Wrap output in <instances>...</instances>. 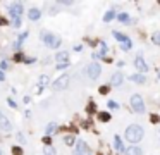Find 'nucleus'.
Listing matches in <instances>:
<instances>
[{
    "instance_id": "f257e3e1",
    "label": "nucleus",
    "mask_w": 160,
    "mask_h": 155,
    "mask_svg": "<svg viewBox=\"0 0 160 155\" xmlns=\"http://www.w3.org/2000/svg\"><path fill=\"white\" fill-rule=\"evenodd\" d=\"M145 136V131L141 126H138V124H133V126H129L128 129H126V140H128L129 143H138V141H141Z\"/></svg>"
},
{
    "instance_id": "f03ea898",
    "label": "nucleus",
    "mask_w": 160,
    "mask_h": 155,
    "mask_svg": "<svg viewBox=\"0 0 160 155\" xmlns=\"http://www.w3.org/2000/svg\"><path fill=\"white\" fill-rule=\"evenodd\" d=\"M42 40L47 47H52V48H57L60 45V38L52 35V33H48V31H42Z\"/></svg>"
},
{
    "instance_id": "7ed1b4c3",
    "label": "nucleus",
    "mask_w": 160,
    "mask_h": 155,
    "mask_svg": "<svg viewBox=\"0 0 160 155\" xmlns=\"http://www.w3.org/2000/svg\"><path fill=\"white\" fill-rule=\"evenodd\" d=\"M129 103H131V109H133L136 114H143L145 112V103H143L141 95H133L131 100H129Z\"/></svg>"
},
{
    "instance_id": "20e7f679",
    "label": "nucleus",
    "mask_w": 160,
    "mask_h": 155,
    "mask_svg": "<svg viewBox=\"0 0 160 155\" xmlns=\"http://www.w3.org/2000/svg\"><path fill=\"white\" fill-rule=\"evenodd\" d=\"M69 81H71V78H69L67 74L60 76L57 81H53V83H52V90H53V91H62V90H65V88L69 86Z\"/></svg>"
},
{
    "instance_id": "39448f33",
    "label": "nucleus",
    "mask_w": 160,
    "mask_h": 155,
    "mask_svg": "<svg viewBox=\"0 0 160 155\" xmlns=\"http://www.w3.org/2000/svg\"><path fill=\"white\" fill-rule=\"evenodd\" d=\"M74 155H91V150H90V147L86 145V141H83V140H78V143H76V150H74Z\"/></svg>"
},
{
    "instance_id": "423d86ee",
    "label": "nucleus",
    "mask_w": 160,
    "mask_h": 155,
    "mask_svg": "<svg viewBox=\"0 0 160 155\" xmlns=\"http://www.w3.org/2000/svg\"><path fill=\"white\" fill-rule=\"evenodd\" d=\"M100 72H102V67H100V64H96V62H93V64H90L86 67V74H88V78H91V79H96V78L100 76Z\"/></svg>"
},
{
    "instance_id": "0eeeda50",
    "label": "nucleus",
    "mask_w": 160,
    "mask_h": 155,
    "mask_svg": "<svg viewBox=\"0 0 160 155\" xmlns=\"http://www.w3.org/2000/svg\"><path fill=\"white\" fill-rule=\"evenodd\" d=\"M134 67H136L139 72H146V71H148V66H146V62H145V59L141 55H138V57L134 59Z\"/></svg>"
},
{
    "instance_id": "6e6552de",
    "label": "nucleus",
    "mask_w": 160,
    "mask_h": 155,
    "mask_svg": "<svg viewBox=\"0 0 160 155\" xmlns=\"http://www.w3.org/2000/svg\"><path fill=\"white\" fill-rule=\"evenodd\" d=\"M9 11H11V16L12 17H19L22 14V5H21V4H12V5L9 7Z\"/></svg>"
},
{
    "instance_id": "1a4fd4ad",
    "label": "nucleus",
    "mask_w": 160,
    "mask_h": 155,
    "mask_svg": "<svg viewBox=\"0 0 160 155\" xmlns=\"http://www.w3.org/2000/svg\"><path fill=\"white\" fill-rule=\"evenodd\" d=\"M0 129H2V131H7V133L12 129V123L7 117H4V116L0 117Z\"/></svg>"
},
{
    "instance_id": "9d476101",
    "label": "nucleus",
    "mask_w": 160,
    "mask_h": 155,
    "mask_svg": "<svg viewBox=\"0 0 160 155\" xmlns=\"http://www.w3.org/2000/svg\"><path fill=\"white\" fill-rule=\"evenodd\" d=\"M124 83V74L122 72H114L112 76V86H121Z\"/></svg>"
},
{
    "instance_id": "9b49d317",
    "label": "nucleus",
    "mask_w": 160,
    "mask_h": 155,
    "mask_svg": "<svg viewBox=\"0 0 160 155\" xmlns=\"http://www.w3.org/2000/svg\"><path fill=\"white\" fill-rule=\"evenodd\" d=\"M126 155H143V150L136 145H131L129 148H126Z\"/></svg>"
},
{
    "instance_id": "f8f14e48",
    "label": "nucleus",
    "mask_w": 160,
    "mask_h": 155,
    "mask_svg": "<svg viewBox=\"0 0 160 155\" xmlns=\"http://www.w3.org/2000/svg\"><path fill=\"white\" fill-rule=\"evenodd\" d=\"M114 147H115V150H117L119 153H121V152H126V148H124V143H122V140L119 138V136H115V138H114Z\"/></svg>"
},
{
    "instance_id": "ddd939ff",
    "label": "nucleus",
    "mask_w": 160,
    "mask_h": 155,
    "mask_svg": "<svg viewBox=\"0 0 160 155\" xmlns=\"http://www.w3.org/2000/svg\"><path fill=\"white\" fill-rule=\"evenodd\" d=\"M55 59L59 64H65V62H69V55L65 54V52H59V54L55 55Z\"/></svg>"
},
{
    "instance_id": "4468645a",
    "label": "nucleus",
    "mask_w": 160,
    "mask_h": 155,
    "mask_svg": "<svg viewBox=\"0 0 160 155\" xmlns=\"http://www.w3.org/2000/svg\"><path fill=\"white\" fill-rule=\"evenodd\" d=\"M28 17H29L31 21H38V19L42 17V12L38 11V9H31V11L28 12Z\"/></svg>"
},
{
    "instance_id": "2eb2a0df",
    "label": "nucleus",
    "mask_w": 160,
    "mask_h": 155,
    "mask_svg": "<svg viewBox=\"0 0 160 155\" xmlns=\"http://www.w3.org/2000/svg\"><path fill=\"white\" fill-rule=\"evenodd\" d=\"M131 81H134L136 85H143L145 81H146V78H145L143 74H131V78H129Z\"/></svg>"
},
{
    "instance_id": "dca6fc26",
    "label": "nucleus",
    "mask_w": 160,
    "mask_h": 155,
    "mask_svg": "<svg viewBox=\"0 0 160 155\" xmlns=\"http://www.w3.org/2000/svg\"><path fill=\"white\" fill-rule=\"evenodd\" d=\"M114 38H115L121 45H122V43H126V42H129V38L126 36V35H122V33H119V31H114Z\"/></svg>"
},
{
    "instance_id": "f3484780",
    "label": "nucleus",
    "mask_w": 160,
    "mask_h": 155,
    "mask_svg": "<svg viewBox=\"0 0 160 155\" xmlns=\"http://www.w3.org/2000/svg\"><path fill=\"white\" fill-rule=\"evenodd\" d=\"M38 85H40V90H42V88H45V86H48V85H50V78H48V76H45V74H42V76H40Z\"/></svg>"
},
{
    "instance_id": "a211bd4d",
    "label": "nucleus",
    "mask_w": 160,
    "mask_h": 155,
    "mask_svg": "<svg viewBox=\"0 0 160 155\" xmlns=\"http://www.w3.org/2000/svg\"><path fill=\"white\" fill-rule=\"evenodd\" d=\"M55 129H57V124H55V123H50L47 126V136H52V134L55 133Z\"/></svg>"
},
{
    "instance_id": "6ab92c4d",
    "label": "nucleus",
    "mask_w": 160,
    "mask_h": 155,
    "mask_svg": "<svg viewBox=\"0 0 160 155\" xmlns=\"http://www.w3.org/2000/svg\"><path fill=\"white\" fill-rule=\"evenodd\" d=\"M64 143L71 147V145H74V143H76V138L72 136V134H65V136H64Z\"/></svg>"
},
{
    "instance_id": "aec40b11",
    "label": "nucleus",
    "mask_w": 160,
    "mask_h": 155,
    "mask_svg": "<svg viewBox=\"0 0 160 155\" xmlns=\"http://www.w3.org/2000/svg\"><path fill=\"white\" fill-rule=\"evenodd\" d=\"M98 119H100L102 123H108V121H110V114L108 112H100L98 114Z\"/></svg>"
},
{
    "instance_id": "412c9836",
    "label": "nucleus",
    "mask_w": 160,
    "mask_h": 155,
    "mask_svg": "<svg viewBox=\"0 0 160 155\" xmlns=\"http://www.w3.org/2000/svg\"><path fill=\"white\" fill-rule=\"evenodd\" d=\"M114 17H115V12H114V11H108V12L105 14V17H103V21L108 22V21H112Z\"/></svg>"
},
{
    "instance_id": "4be33fe9",
    "label": "nucleus",
    "mask_w": 160,
    "mask_h": 155,
    "mask_svg": "<svg viewBox=\"0 0 160 155\" xmlns=\"http://www.w3.org/2000/svg\"><path fill=\"white\" fill-rule=\"evenodd\" d=\"M98 45H100V48H102L100 55H102V57H103V59H105V54H107V50H108V47H107V45H105V43H103V42H98Z\"/></svg>"
},
{
    "instance_id": "5701e85b",
    "label": "nucleus",
    "mask_w": 160,
    "mask_h": 155,
    "mask_svg": "<svg viewBox=\"0 0 160 155\" xmlns=\"http://www.w3.org/2000/svg\"><path fill=\"white\" fill-rule=\"evenodd\" d=\"M43 153H45V155H57V152H55L53 147H47V148L43 150Z\"/></svg>"
},
{
    "instance_id": "b1692460",
    "label": "nucleus",
    "mask_w": 160,
    "mask_h": 155,
    "mask_svg": "<svg viewBox=\"0 0 160 155\" xmlns=\"http://www.w3.org/2000/svg\"><path fill=\"white\" fill-rule=\"evenodd\" d=\"M152 42L155 43V45H160V33H153V36H152Z\"/></svg>"
},
{
    "instance_id": "393cba45",
    "label": "nucleus",
    "mask_w": 160,
    "mask_h": 155,
    "mask_svg": "<svg viewBox=\"0 0 160 155\" xmlns=\"http://www.w3.org/2000/svg\"><path fill=\"white\" fill-rule=\"evenodd\" d=\"M86 110H88V112H95L96 110V105H95V102H90V103H88V107H86Z\"/></svg>"
},
{
    "instance_id": "a878e982",
    "label": "nucleus",
    "mask_w": 160,
    "mask_h": 155,
    "mask_svg": "<svg viewBox=\"0 0 160 155\" xmlns=\"http://www.w3.org/2000/svg\"><path fill=\"white\" fill-rule=\"evenodd\" d=\"M150 121H152L153 124L160 123V116H158V114H152V116H150Z\"/></svg>"
},
{
    "instance_id": "bb28decb",
    "label": "nucleus",
    "mask_w": 160,
    "mask_h": 155,
    "mask_svg": "<svg viewBox=\"0 0 160 155\" xmlns=\"http://www.w3.org/2000/svg\"><path fill=\"white\" fill-rule=\"evenodd\" d=\"M98 91H100V93H102V95H107V93H108V91H110V86H100V90H98Z\"/></svg>"
},
{
    "instance_id": "cd10ccee",
    "label": "nucleus",
    "mask_w": 160,
    "mask_h": 155,
    "mask_svg": "<svg viewBox=\"0 0 160 155\" xmlns=\"http://www.w3.org/2000/svg\"><path fill=\"white\" fill-rule=\"evenodd\" d=\"M43 143L47 145V147H52V136H45L43 138Z\"/></svg>"
},
{
    "instance_id": "c85d7f7f",
    "label": "nucleus",
    "mask_w": 160,
    "mask_h": 155,
    "mask_svg": "<svg viewBox=\"0 0 160 155\" xmlns=\"http://www.w3.org/2000/svg\"><path fill=\"white\" fill-rule=\"evenodd\" d=\"M17 141H19V143H26V138H24L22 133H17Z\"/></svg>"
},
{
    "instance_id": "c756f323",
    "label": "nucleus",
    "mask_w": 160,
    "mask_h": 155,
    "mask_svg": "<svg viewBox=\"0 0 160 155\" xmlns=\"http://www.w3.org/2000/svg\"><path fill=\"white\" fill-rule=\"evenodd\" d=\"M119 21H124V22H128L129 21V17H128V14H119Z\"/></svg>"
},
{
    "instance_id": "7c9ffc66",
    "label": "nucleus",
    "mask_w": 160,
    "mask_h": 155,
    "mask_svg": "<svg viewBox=\"0 0 160 155\" xmlns=\"http://www.w3.org/2000/svg\"><path fill=\"white\" fill-rule=\"evenodd\" d=\"M108 107H110V109H119V103H117V102H114V100H110V102H108Z\"/></svg>"
},
{
    "instance_id": "2f4dec72",
    "label": "nucleus",
    "mask_w": 160,
    "mask_h": 155,
    "mask_svg": "<svg viewBox=\"0 0 160 155\" xmlns=\"http://www.w3.org/2000/svg\"><path fill=\"white\" fill-rule=\"evenodd\" d=\"M69 67V62H65V64H57V69L62 71V69H67Z\"/></svg>"
},
{
    "instance_id": "473e14b6",
    "label": "nucleus",
    "mask_w": 160,
    "mask_h": 155,
    "mask_svg": "<svg viewBox=\"0 0 160 155\" xmlns=\"http://www.w3.org/2000/svg\"><path fill=\"white\" fill-rule=\"evenodd\" d=\"M121 47H122V50H129V48H131V40H129V42H126V43H122Z\"/></svg>"
},
{
    "instance_id": "72a5a7b5",
    "label": "nucleus",
    "mask_w": 160,
    "mask_h": 155,
    "mask_svg": "<svg viewBox=\"0 0 160 155\" xmlns=\"http://www.w3.org/2000/svg\"><path fill=\"white\" fill-rule=\"evenodd\" d=\"M21 152H22V150L19 148V147H14V148H12V153H14V155H21Z\"/></svg>"
},
{
    "instance_id": "f704fd0d",
    "label": "nucleus",
    "mask_w": 160,
    "mask_h": 155,
    "mask_svg": "<svg viewBox=\"0 0 160 155\" xmlns=\"http://www.w3.org/2000/svg\"><path fill=\"white\" fill-rule=\"evenodd\" d=\"M14 60H16V62H21V60H24V57H22V55L19 54V52H17L16 57H14Z\"/></svg>"
},
{
    "instance_id": "c9c22d12",
    "label": "nucleus",
    "mask_w": 160,
    "mask_h": 155,
    "mask_svg": "<svg viewBox=\"0 0 160 155\" xmlns=\"http://www.w3.org/2000/svg\"><path fill=\"white\" fill-rule=\"evenodd\" d=\"M7 102H9V105H11V107H14V109H16V102H14V100H11V98H9Z\"/></svg>"
},
{
    "instance_id": "e433bc0d",
    "label": "nucleus",
    "mask_w": 160,
    "mask_h": 155,
    "mask_svg": "<svg viewBox=\"0 0 160 155\" xmlns=\"http://www.w3.org/2000/svg\"><path fill=\"white\" fill-rule=\"evenodd\" d=\"M0 69H7V62H2L0 64Z\"/></svg>"
},
{
    "instance_id": "4c0bfd02",
    "label": "nucleus",
    "mask_w": 160,
    "mask_h": 155,
    "mask_svg": "<svg viewBox=\"0 0 160 155\" xmlns=\"http://www.w3.org/2000/svg\"><path fill=\"white\" fill-rule=\"evenodd\" d=\"M81 48H83V47H81V45H74V50H76V52H79Z\"/></svg>"
},
{
    "instance_id": "58836bf2",
    "label": "nucleus",
    "mask_w": 160,
    "mask_h": 155,
    "mask_svg": "<svg viewBox=\"0 0 160 155\" xmlns=\"http://www.w3.org/2000/svg\"><path fill=\"white\" fill-rule=\"evenodd\" d=\"M0 24H7V21L4 19V17H0Z\"/></svg>"
},
{
    "instance_id": "ea45409f",
    "label": "nucleus",
    "mask_w": 160,
    "mask_h": 155,
    "mask_svg": "<svg viewBox=\"0 0 160 155\" xmlns=\"http://www.w3.org/2000/svg\"><path fill=\"white\" fill-rule=\"evenodd\" d=\"M0 79H4V74H2V72H0Z\"/></svg>"
},
{
    "instance_id": "a19ab883",
    "label": "nucleus",
    "mask_w": 160,
    "mask_h": 155,
    "mask_svg": "<svg viewBox=\"0 0 160 155\" xmlns=\"http://www.w3.org/2000/svg\"><path fill=\"white\" fill-rule=\"evenodd\" d=\"M0 155H2V153H0Z\"/></svg>"
}]
</instances>
